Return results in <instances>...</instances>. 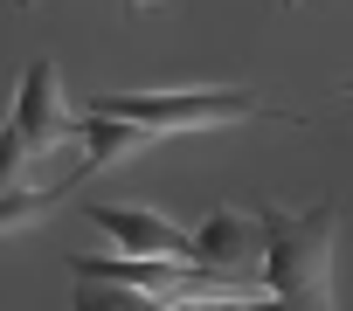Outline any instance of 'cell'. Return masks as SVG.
<instances>
[{"label": "cell", "instance_id": "obj_1", "mask_svg": "<svg viewBox=\"0 0 353 311\" xmlns=\"http://www.w3.org/2000/svg\"><path fill=\"white\" fill-rule=\"evenodd\" d=\"M263 222V290L284 311H339L332 304V249H339V208L312 201L305 215L291 208H256Z\"/></svg>", "mask_w": 353, "mask_h": 311}, {"label": "cell", "instance_id": "obj_2", "mask_svg": "<svg viewBox=\"0 0 353 311\" xmlns=\"http://www.w3.org/2000/svg\"><path fill=\"white\" fill-rule=\"evenodd\" d=\"M90 111L132 118L145 131H208V125H236V118H284L270 111L256 90H97Z\"/></svg>", "mask_w": 353, "mask_h": 311}, {"label": "cell", "instance_id": "obj_3", "mask_svg": "<svg viewBox=\"0 0 353 311\" xmlns=\"http://www.w3.org/2000/svg\"><path fill=\"white\" fill-rule=\"evenodd\" d=\"M90 228H104L125 256H166V263H188V228H173L152 208H118V201H90L83 208Z\"/></svg>", "mask_w": 353, "mask_h": 311}, {"label": "cell", "instance_id": "obj_4", "mask_svg": "<svg viewBox=\"0 0 353 311\" xmlns=\"http://www.w3.org/2000/svg\"><path fill=\"white\" fill-rule=\"evenodd\" d=\"M14 125H21V138H28V152H35V160H42L49 145L77 138V111L63 104L56 63H28V76H21V97H14Z\"/></svg>", "mask_w": 353, "mask_h": 311}, {"label": "cell", "instance_id": "obj_5", "mask_svg": "<svg viewBox=\"0 0 353 311\" xmlns=\"http://www.w3.org/2000/svg\"><path fill=\"white\" fill-rule=\"evenodd\" d=\"M188 263H215V270H263V222L215 208L201 228H188Z\"/></svg>", "mask_w": 353, "mask_h": 311}, {"label": "cell", "instance_id": "obj_6", "mask_svg": "<svg viewBox=\"0 0 353 311\" xmlns=\"http://www.w3.org/2000/svg\"><path fill=\"white\" fill-rule=\"evenodd\" d=\"M159 131L132 125V118H111V111H77V145H83V173H111L118 160H132V152H145Z\"/></svg>", "mask_w": 353, "mask_h": 311}, {"label": "cell", "instance_id": "obj_7", "mask_svg": "<svg viewBox=\"0 0 353 311\" xmlns=\"http://www.w3.org/2000/svg\"><path fill=\"white\" fill-rule=\"evenodd\" d=\"M70 311H166L152 290H132V283H97V277H83L77 283V297H70Z\"/></svg>", "mask_w": 353, "mask_h": 311}, {"label": "cell", "instance_id": "obj_8", "mask_svg": "<svg viewBox=\"0 0 353 311\" xmlns=\"http://www.w3.org/2000/svg\"><path fill=\"white\" fill-rule=\"evenodd\" d=\"M28 167H35V152H28V138H21V125L8 118V125H0V194H14Z\"/></svg>", "mask_w": 353, "mask_h": 311}, {"label": "cell", "instance_id": "obj_9", "mask_svg": "<svg viewBox=\"0 0 353 311\" xmlns=\"http://www.w3.org/2000/svg\"><path fill=\"white\" fill-rule=\"evenodd\" d=\"M166 311H284L277 297H208V304H166Z\"/></svg>", "mask_w": 353, "mask_h": 311}, {"label": "cell", "instance_id": "obj_10", "mask_svg": "<svg viewBox=\"0 0 353 311\" xmlns=\"http://www.w3.org/2000/svg\"><path fill=\"white\" fill-rule=\"evenodd\" d=\"M284 8H298V0H284Z\"/></svg>", "mask_w": 353, "mask_h": 311}]
</instances>
